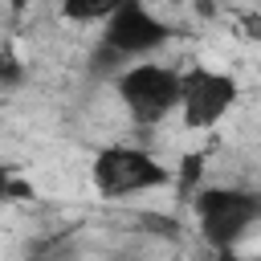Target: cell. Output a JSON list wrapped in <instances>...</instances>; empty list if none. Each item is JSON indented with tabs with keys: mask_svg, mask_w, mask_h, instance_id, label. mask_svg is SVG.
Returning a JSON list of instances; mask_svg holds the SVG:
<instances>
[{
	"mask_svg": "<svg viewBox=\"0 0 261 261\" xmlns=\"http://www.w3.org/2000/svg\"><path fill=\"white\" fill-rule=\"evenodd\" d=\"M98 24H102V33H98L94 61H102V69H110V73L122 69V65H130V61L155 57L175 37V24L163 20L147 0H122Z\"/></svg>",
	"mask_w": 261,
	"mask_h": 261,
	"instance_id": "1",
	"label": "cell"
},
{
	"mask_svg": "<svg viewBox=\"0 0 261 261\" xmlns=\"http://www.w3.org/2000/svg\"><path fill=\"white\" fill-rule=\"evenodd\" d=\"M188 200H192L196 228H200L204 245L216 253H232L261 224V196L253 188L212 184V188H196Z\"/></svg>",
	"mask_w": 261,
	"mask_h": 261,
	"instance_id": "2",
	"label": "cell"
},
{
	"mask_svg": "<svg viewBox=\"0 0 261 261\" xmlns=\"http://www.w3.org/2000/svg\"><path fill=\"white\" fill-rule=\"evenodd\" d=\"M110 86H114V98L122 102V110L130 114V122H139V126H159L179 106V69L163 65L155 57L114 69Z\"/></svg>",
	"mask_w": 261,
	"mask_h": 261,
	"instance_id": "3",
	"label": "cell"
},
{
	"mask_svg": "<svg viewBox=\"0 0 261 261\" xmlns=\"http://www.w3.org/2000/svg\"><path fill=\"white\" fill-rule=\"evenodd\" d=\"M90 184L102 200H130L143 192L171 188V167H163L147 147L110 143V147H98L90 163Z\"/></svg>",
	"mask_w": 261,
	"mask_h": 261,
	"instance_id": "4",
	"label": "cell"
},
{
	"mask_svg": "<svg viewBox=\"0 0 261 261\" xmlns=\"http://www.w3.org/2000/svg\"><path fill=\"white\" fill-rule=\"evenodd\" d=\"M241 98V82L224 69L212 65H192L179 73V106L175 114L184 118L188 130H212L224 122V114L237 106Z\"/></svg>",
	"mask_w": 261,
	"mask_h": 261,
	"instance_id": "5",
	"label": "cell"
},
{
	"mask_svg": "<svg viewBox=\"0 0 261 261\" xmlns=\"http://www.w3.org/2000/svg\"><path fill=\"white\" fill-rule=\"evenodd\" d=\"M122 0H61V16L69 24H98L106 12H114Z\"/></svg>",
	"mask_w": 261,
	"mask_h": 261,
	"instance_id": "6",
	"label": "cell"
},
{
	"mask_svg": "<svg viewBox=\"0 0 261 261\" xmlns=\"http://www.w3.org/2000/svg\"><path fill=\"white\" fill-rule=\"evenodd\" d=\"M16 200H33V184L20 179L16 167L0 159V208H4V204H16Z\"/></svg>",
	"mask_w": 261,
	"mask_h": 261,
	"instance_id": "7",
	"label": "cell"
},
{
	"mask_svg": "<svg viewBox=\"0 0 261 261\" xmlns=\"http://www.w3.org/2000/svg\"><path fill=\"white\" fill-rule=\"evenodd\" d=\"M200 175H204V159H200V155H184V159H179V175H171V184H175L179 196L188 200V196L200 188Z\"/></svg>",
	"mask_w": 261,
	"mask_h": 261,
	"instance_id": "8",
	"label": "cell"
},
{
	"mask_svg": "<svg viewBox=\"0 0 261 261\" xmlns=\"http://www.w3.org/2000/svg\"><path fill=\"white\" fill-rule=\"evenodd\" d=\"M29 4H33V0H8V12H12V16H24Z\"/></svg>",
	"mask_w": 261,
	"mask_h": 261,
	"instance_id": "9",
	"label": "cell"
},
{
	"mask_svg": "<svg viewBox=\"0 0 261 261\" xmlns=\"http://www.w3.org/2000/svg\"><path fill=\"white\" fill-rule=\"evenodd\" d=\"M0 53H4V49H0Z\"/></svg>",
	"mask_w": 261,
	"mask_h": 261,
	"instance_id": "10",
	"label": "cell"
}]
</instances>
